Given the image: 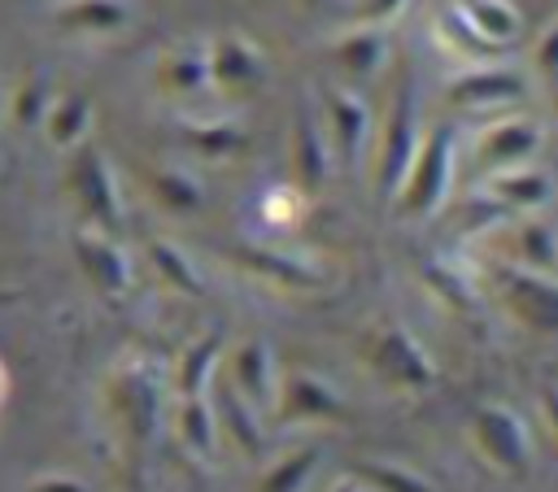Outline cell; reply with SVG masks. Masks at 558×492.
Masks as SVG:
<instances>
[{
    "mask_svg": "<svg viewBox=\"0 0 558 492\" xmlns=\"http://www.w3.org/2000/svg\"><path fill=\"white\" fill-rule=\"evenodd\" d=\"M65 192L74 200V209L83 213L87 226L118 235L122 231V196H118V179L109 157L96 144H78L70 148V165H65Z\"/></svg>",
    "mask_w": 558,
    "mask_h": 492,
    "instance_id": "1",
    "label": "cell"
},
{
    "mask_svg": "<svg viewBox=\"0 0 558 492\" xmlns=\"http://www.w3.org/2000/svg\"><path fill=\"white\" fill-rule=\"evenodd\" d=\"M449 174H453V139H449V126H432L427 139L414 148L392 200H397V213L405 218H427L445 192H449Z\"/></svg>",
    "mask_w": 558,
    "mask_h": 492,
    "instance_id": "2",
    "label": "cell"
},
{
    "mask_svg": "<svg viewBox=\"0 0 558 492\" xmlns=\"http://www.w3.org/2000/svg\"><path fill=\"white\" fill-rule=\"evenodd\" d=\"M105 396H109V409H113L118 427H122L135 444L153 440V431H157V422H161V383H157V374H153L144 361L118 366V370L109 374Z\"/></svg>",
    "mask_w": 558,
    "mask_h": 492,
    "instance_id": "3",
    "label": "cell"
},
{
    "mask_svg": "<svg viewBox=\"0 0 558 492\" xmlns=\"http://www.w3.org/2000/svg\"><path fill=\"white\" fill-rule=\"evenodd\" d=\"M418 148V118H414V91H410V78L397 83V96H392V113L384 122V144H379V170H375V192L379 196H392L410 157Z\"/></svg>",
    "mask_w": 558,
    "mask_h": 492,
    "instance_id": "4",
    "label": "cell"
},
{
    "mask_svg": "<svg viewBox=\"0 0 558 492\" xmlns=\"http://www.w3.org/2000/svg\"><path fill=\"white\" fill-rule=\"evenodd\" d=\"M366 357H371V366L388 379V383H397V388H432V379H436V370H432V361H427V353L418 348V340L405 331V327H379L371 340H366Z\"/></svg>",
    "mask_w": 558,
    "mask_h": 492,
    "instance_id": "5",
    "label": "cell"
},
{
    "mask_svg": "<svg viewBox=\"0 0 558 492\" xmlns=\"http://www.w3.org/2000/svg\"><path fill=\"white\" fill-rule=\"evenodd\" d=\"M471 431H475L480 453L497 470H506V475H523L527 470V431L506 405H480L471 414Z\"/></svg>",
    "mask_w": 558,
    "mask_h": 492,
    "instance_id": "6",
    "label": "cell"
},
{
    "mask_svg": "<svg viewBox=\"0 0 558 492\" xmlns=\"http://www.w3.org/2000/svg\"><path fill=\"white\" fill-rule=\"evenodd\" d=\"M74 261L100 296H122L131 287V261H126L118 235H109V231L78 226L74 231Z\"/></svg>",
    "mask_w": 558,
    "mask_h": 492,
    "instance_id": "7",
    "label": "cell"
},
{
    "mask_svg": "<svg viewBox=\"0 0 558 492\" xmlns=\"http://www.w3.org/2000/svg\"><path fill=\"white\" fill-rule=\"evenodd\" d=\"M275 414L283 422H340L344 418V401L318 379V374H305V370H292L283 374L279 392H275Z\"/></svg>",
    "mask_w": 558,
    "mask_h": 492,
    "instance_id": "8",
    "label": "cell"
},
{
    "mask_svg": "<svg viewBox=\"0 0 558 492\" xmlns=\"http://www.w3.org/2000/svg\"><path fill=\"white\" fill-rule=\"evenodd\" d=\"M153 83H157V91L166 100H196V96L214 91L205 44H179V48L161 52L157 70H153Z\"/></svg>",
    "mask_w": 558,
    "mask_h": 492,
    "instance_id": "9",
    "label": "cell"
},
{
    "mask_svg": "<svg viewBox=\"0 0 558 492\" xmlns=\"http://www.w3.org/2000/svg\"><path fill=\"white\" fill-rule=\"evenodd\" d=\"M209 52V78H214V91L222 96H240V91H253L262 83V52L240 39V35H218L205 44Z\"/></svg>",
    "mask_w": 558,
    "mask_h": 492,
    "instance_id": "10",
    "label": "cell"
},
{
    "mask_svg": "<svg viewBox=\"0 0 558 492\" xmlns=\"http://www.w3.org/2000/svg\"><path fill=\"white\" fill-rule=\"evenodd\" d=\"M501 296L506 305L541 327V331H558V283L541 270H501Z\"/></svg>",
    "mask_w": 558,
    "mask_h": 492,
    "instance_id": "11",
    "label": "cell"
},
{
    "mask_svg": "<svg viewBox=\"0 0 558 492\" xmlns=\"http://www.w3.org/2000/svg\"><path fill=\"white\" fill-rule=\"evenodd\" d=\"M275 357H270V344L266 340H244L235 353H231V388L253 405V409H270L275 405Z\"/></svg>",
    "mask_w": 558,
    "mask_h": 492,
    "instance_id": "12",
    "label": "cell"
},
{
    "mask_svg": "<svg viewBox=\"0 0 558 492\" xmlns=\"http://www.w3.org/2000/svg\"><path fill=\"white\" fill-rule=\"evenodd\" d=\"M519 96H523V74H514L506 65H480L449 83V100L462 109H488V104H506Z\"/></svg>",
    "mask_w": 558,
    "mask_h": 492,
    "instance_id": "13",
    "label": "cell"
},
{
    "mask_svg": "<svg viewBox=\"0 0 558 492\" xmlns=\"http://www.w3.org/2000/svg\"><path fill=\"white\" fill-rule=\"evenodd\" d=\"M541 148V126L527 122V118H506V122H493L480 139V161L488 170H506V165H523L532 161Z\"/></svg>",
    "mask_w": 558,
    "mask_h": 492,
    "instance_id": "14",
    "label": "cell"
},
{
    "mask_svg": "<svg viewBox=\"0 0 558 492\" xmlns=\"http://www.w3.org/2000/svg\"><path fill=\"white\" fill-rule=\"evenodd\" d=\"M57 26L65 35H83V39H105V35H118L126 30L131 22V9L126 0H61L52 9Z\"/></svg>",
    "mask_w": 558,
    "mask_h": 492,
    "instance_id": "15",
    "label": "cell"
},
{
    "mask_svg": "<svg viewBox=\"0 0 558 492\" xmlns=\"http://www.w3.org/2000/svg\"><path fill=\"white\" fill-rule=\"evenodd\" d=\"M92 118H96L92 96H83V91H52V96H48V109H44V118H39V126H44V135H48L52 148H65V152H70V148L87 144Z\"/></svg>",
    "mask_w": 558,
    "mask_h": 492,
    "instance_id": "16",
    "label": "cell"
},
{
    "mask_svg": "<svg viewBox=\"0 0 558 492\" xmlns=\"http://www.w3.org/2000/svg\"><path fill=\"white\" fill-rule=\"evenodd\" d=\"M327 157H331V152H327V135H323L314 109L301 104V109H296V126H292V165H296L301 187L318 192V187L327 183Z\"/></svg>",
    "mask_w": 558,
    "mask_h": 492,
    "instance_id": "17",
    "label": "cell"
},
{
    "mask_svg": "<svg viewBox=\"0 0 558 492\" xmlns=\"http://www.w3.org/2000/svg\"><path fill=\"white\" fill-rule=\"evenodd\" d=\"M323 100H327L331 139H336V148H340V152L353 161V157L362 152V144H366L371 113H366V104H362L353 91H344V87H327V91H323Z\"/></svg>",
    "mask_w": 558,
    "mask_h": 492,
    "instance_id": "18",
    "label": "cell"
},
{
    "mask_svg": "<svg viewBox=\"0 0 558 492\" xmlns=\"http://www.w3.org/2000/svg\"><path fill=\"white\" fill-rule=\"evenodd\" d=\"M488 192L497 205L506 209H536L545 196H549V179L541 170H527V165H506V170H488Z\"/></svg>",
    "mask_w": 558,
    "mask_h": 492,
    "instance_id": "19",
    "label": "cell"
},
{
    "mask_svg": "<svg viewBox=\"0 0 558 492\" xmlns=\"http://www.w3.org/2000/svg\"><path fill=\"white\" fill-rule=\"evenodd\" d=\"M144 183H148V196H153L166 213H196L201 200H205L201 183H196L187 170H174V165H157V170H148Z\"/></svg>",
    "mask_w": 558,
    "mask_h": 492,
    "instance_id": "20",
    "label": "cell"
},
{
    "mask_svg": "<svg viewBox=\"0 0 558 492\" xmlns=\"http://www.w3.org/2000/svg\"><path fill=\"white\" fill-rule=\"evenodd\" d=\"M218 353H222V335H218V331L192 340V344L183 348L179 366H174V392H179V396H201L205 383H209V374H214V366H218Z\"/></svg>",
    "mask_w": 558,
    "mask_h": 492,
    "instance_id": "21",
    "label": "cell"
},
{
    "mask_svg": "<svg viewBox=\"0 0 558 492\" xmlns=\"http://www.w3.org/2000/svg\"><path fill=\"white\" fill-rule=\"evenodd\" d=\"M214 418L222 422V431L240 444V453H248V457H257L262 453V427H257V409L227 383V388H218V409H214Z\"/></svg>",
    "mask_w": 558,
    "mask_h": 492,
    "instance_id": "22",
    "label": "cell"
},
{
    "mask_svg": "<svg viewBox=\"0 0 558 492\" xmlns=\"http://www.w3.org/2000/svg\"><path fill=\"white\" fill-rule=\"evenodd\" d=\"M174 431H179V440L196 453V457H214V440H218V418H214V409H209V401H205V392L201 396H179V414H174Z\"/></svg>",
    "mask_w": 558,
    "mask_h": 492,
    "instance_id": "23",
    "label": "cell"
},
{
    "mask_svg": "<svg viewBox=\"0 0 558 492\" xmlns=\"http://www.w3.org/2000/svg\"><path fill=\"white\" fill-rule=\"evenodd\" d=\"M462 17H466L471 30H475L480 39H488L493 48L510 44L514 30H519V9H514L510 0H466V4H462Z\"/></svg>",
    "mask_w": 558,
    "mask_h": 492,
    "instance_id": "24",
    "label": "cell"
},
{
    "mask_svg": "<svg viewBox=\"0 0 558 492\" xmlns=\"http://www.w3.org/2000/svg\"><path fill=\"white\" fill-rule=\"evenodd\" d=\"M379 61H384V30L379 26H357V30L336 39V65L340 70L366 78V74H375Z\"/></svg>",
    "mask_w": 558,
    "mask_h": 492,
    "instance_id": "25",
    "label": "cell"
},
{
    "mask_svg": "<svg viewBox=\"0 0 558 492\" xmlns=\"http://www.w3.org/2000/svg\"><path fill=\"white\" fill-rule=\"evenodd\" d=\"M183 139L192 152L209 157V161H222L231 152L244 148V131L235 122H222V118H209V122H183Z\"/></svg>",
    "mask_w": 558,
    "mask_h": 492,
    "instance_id": "26",
    "label": "cell"
},
{
    "mask_svg": "<svg viewBox=\"0 0 558 492\" xmlns=\"http://www.w3.org/2000/svg\"><path fill=\"white\" fill-rule=\"evenodd\" d=\"M318 462H323V448H318V444H305V448L279 457V462L257 479V492H301Z\"/></svg>",
    "mask_w": 558,
    "mask_h": 492,
    "instance_id": "27",
    "label": "cell"
},
{
    "mask_svg": "<svg viewBox=\"0 0 558 492\" xmlns=\"http://www.w3.org/2000/svg\"><path fill=\"white\" fill-rule=\"evenodd\" d=\"M148 261H153V270H157L174 292H183V296H201V292H205L196 266H192L170 239H153V244H148Z\"/></svg>",
    "mask_w": 558,
    "mask_h": 492,
    "instance_id": "28",
    "label": "cell"
},
{
    "mask_svg": "<svg viewBox=\"0 0 558 492\" xmlns=\"http://www.w3.org/2000/svg\"><path fill=\"white\" fill-rule=\"evenodd\" d=\"M48 96H52V87H48V78L39 74V70H31L17 87H13V100H9V122L17 126V131H35L39 126V118H44V109H48Z\"/></svg>",
    "mask_w": 558,
    "mask_h": 492,
    "instance_id": "29",
    "label": "cell"
},
{
    "mask_svg": "<svg viewBox=\"0 0 558 492\" xmlns=\"http://www.w3.org/2000/svg\"><path fill=\"white\" fill-rule=\"evenodd\" d=\"M353 479L371 483L375 492H432V483L405 466H392V462H357L353 466Z\"/></svg>",
    "mask_w": 558,
    "mask_h": 492,
    "instance_id": "30",
    "label": "cell"
},
{
    "mask_svg": "<svg viewBox=\"0 0 558 492\" xmlns=\"http://www.w3.org/2000/svg\"><path fill=\"white\" fill-rule=\"evenodd\" d=\"M519 257H523V266L527 270H554L558 266V239H554V231L545 226V222H519Z\"/></svg>",
    "mask_w": 558,
    "mask_h": 492,
    "instance_id": "31",
    "label": "cell"
},
{
    "mask_svg": "<svg viewBox=\"0 0 558 492\" xmlns=\"http://www.w3.org/2000/svg\"><path fill=\"white\" fill-rule=\"evenodd\" d=\"M244 261H248L257 274H266V279H279V283H288V287H318V274H314L310 266L292 261V257H279V253H257V248H248V253H244Z\"/></svg>",
    "mask_w": 558,
    "mask_h": 492,
    "instance_id": "32",
    "label": "cell"
},
{
    "mask_svg": "<svg viewBox=\"0 0 558 492\" xmlns=\"http://www.w3.org/2000/svg\"><path fill=\"white\" fill-rule=\"evenodd\" d=\"M427 283H432V287H440V292H445V300H453L458 309H466V305H471V292L462 287V279H458V274H449V270H445V266H436V261H427Z\"/></svg>",
    "mask_w": 558,
    "mask_h": 492,
    "instance_id": "33",
    "label": "cell"
},
{
    "mask_svg": "<svg viewBox=\"0 0 558 492\" xmlns=\"http://www.w3.org/2000/svg\"><path fill=\"white\" fill-rule=\"evenodd\" d=\"M22 492H87V483H83L78 475H65V470H44V475H35Z\"/></svg>",
    "mask_w": 558,
    "mask_h": 492,
    "instance_id": "34",
    "label": "cell"
},
{
    "mask_svg": "<svg viewBox=\"0 0 558 492\" xmlns=\"http://www.w3.org/2000/svg\"><path fill=\"white\" fill-rule=\"evenodd\" d=\"M401 4H405V0H357V4H353V17H357L362 26H384V22H392V17L401 13Z\"/></svg>",
    "mask_w": 558,
    "mask_h": 492,
    "instance_id": "35",
    "label": "cell"
},
{
    "mask_svg": "<svg viewBox=\"0 0 558 492\" xmlns=\"http://www.w3.org/2000/svg\"><path fill=\"white\" fill-rule=\"evenodd\" d=\"M532 61H536V70H541V74H558V26L541 35V44H536Z\"/></svg>",
    "mask_w": 558,
    "mask_h": 492,
    "instance_id": "36",
    "label": "cell"
},
{
    "mask_svg": "<svg viewBox=\"0 0 558 492\" xmlns=\"http://www.w3.org/2000/svg\"><path fill=\"white\" fill-rule=\"evenodd\" d=\"M541 405H545V418H549V431L558 435V388H545V396H541Z\"/></svg>",
    "mask_w": 558,
    "mask_h": 492,
    "instance_id": "37",
    "label": "cell"
},
{
    "mask_svg": "<svg viewBox=\"0 0 558 492\" xmlns=\"http://www.w3.org/2000/svg\"><path fill=\"white\" fill-rule=\"evenodd\" d=\"M336 492H375V488H371V483H362V479H349V483H340Z\"/></svg>",
    "mask_w": 558,
    "mask_h": 492,
    "instance_id": "38",
    "label": "cell"
},
{
    "mask_svg": "<svg viewBox=\"0 0 558 492\" xmlns=\"http://www.w3.org/2000/svg\"><path fill=\"white\" fill-rule=\"evenodd\" d=\"M0 396H4V370H0Z\"/></svg>",
    "mask_w": 558,
    "mask_h": 492,
    "instance_id": "39",
    "label": "cell"
}]
</instances>
